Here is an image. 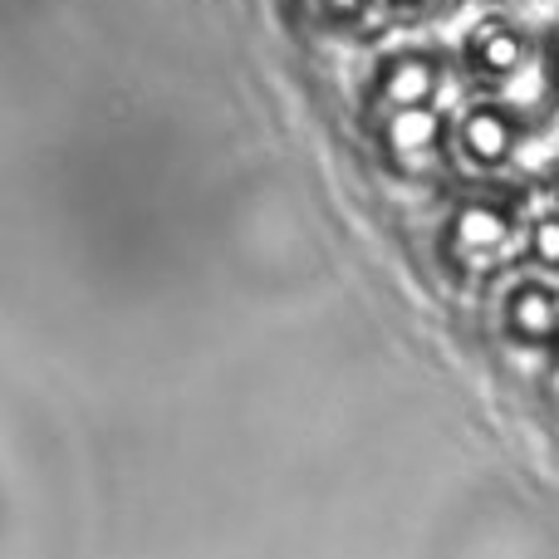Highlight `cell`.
<instances>
[{
	"instance_id": "cell-1",
	"label": "cell",
	"mask_w": 559,
	"mask_h": 559,
	"mask_svg": "<svg viewBox=\"0 0 559 559\" xmlns=\"http://www.w3.org/2000/svg\"><path fill=\"white\" fill-rule=\"evenodd\" d=\"M466 55L486 79H511L525 64V35L511 20H481L466 39Z\"/></svg>"
},
{
	"instance_id": "cell-2",
	"label": "cell",
	"mask_w": 559,
	"mask_h": 559,
	"mask_svg": "<svg viewBox=\"0 0 559 559\" xmlns=\"http://www.w3.org/2000/svg\"><path fill=\"white\" fill-rule=\"evenodd\" d=\"M515 147V118L506 114V108H472V114L462 118V153L472 157V163L481 167H496L506 163Z\"/></svg>"
},
{
	"instance_id": "cell-3",
	"label": "cell",
	"mask_w": 559,
	"mask_h": 559,
	"mask_svg": "<svg viewBox=\"0 0 559 559\" xmlns=\"http://www.w3.org/2000/svg\"><path fill=\"white\" fill-rule=\"evenodd\" d=\"M452 231H456V251L472 255V261H486V255H496L511 241V222L496 206H462Z\"/></svg>"
},
{
	"instance_id": "cell-4",
	"label": "cell",
	"mask_w": 559,
	"mask_h": 559,
	"mask_svg": "<svg viewBox=\"0 0 559 559\" xmlns=\"http://www.w3.org/2000/svg\"><path fill=\"white\" fill-rule=\"evenodd\" d=\"M506 314H511V329L521 338H555L559 334V299L545 285H535V280L515 289Z\"/></svg>"
},
{
	"instance_id": "cell-5",
	"label": "cell",
	"mask_w": 559,
	"mask_h": 559,
	"mask_svg": "<svg viewBox=\"0 0 559 559\" xmlns=\"http://www.w3.org/2000/svg\"><path fill=\"white\" fill-rule=\"evenodd\" d=\"M437 94V64L423 55H407L397 64H388L383 74V98L393 108H417V104H432Z\"/></svg>"
},
{
	"instance_id": "cell-6",
	"label": "cell",
	"mask_w": 559,
	"mask_h": 559,
	"mask_svg": "<svg viewBox=\"0 0 559 559\" xmlns=\"http://www.w3.org/2000/svg\"><path fill=\"white\" fill-rule=\"evenodd\" d=\"M437 138H442V118L432 114V104L393 108V118H388V143H393V153H427Z\"/></svg>"
},
{
	"instance_id": "cell-7",
	"label": "cell",
	"mask_w": 559,
	"mask_h": 559,
	"mask_svg": "<svg viewBox=\"0 0 559 559\" xmlns=\"http://www.w3.org/2000/svg\"><path fill=\"white\" fill-rule=\"evenodd\" d=\"M531 255L540 271H559V212L540 216V222L531 226Z\"/></svg>"
},
{
	"instance_id": "cell-8",
	"label": "cell",
	"mask_w": 559,
	"mask_h": 559,
	"mask_svg": "<svg viewBox=\"0 0 559 559\" xmlns=\"http://www.w3.org/2000/svg\"><path fill=\"white\" fill-rule=\"evenodd\" d=\"M555 212H559V187H555Z\"/></svg>"
}]
</instances>
